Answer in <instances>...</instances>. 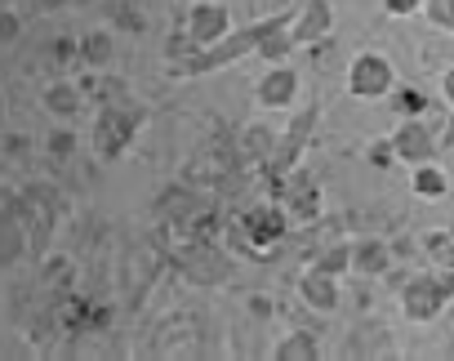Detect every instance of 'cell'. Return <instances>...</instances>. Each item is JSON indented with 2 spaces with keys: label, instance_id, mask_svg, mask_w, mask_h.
<instances>
[{
  "label": "cell",
  "instance_id": "cell-1",
  "mask_svg": "<svg viewBox=\"0 0 454 361\" xmlns=\"http://www.w3.org/2000/svg\"><path fill=\"white\" fill-rule=\"evenodd\" d=\"M454 299V268H441V272H419L401 286V312L410 321H432L441 317V308Z\"/></svg>",
  "mask_w": 454,
  "mask_h": 361
},
{
  "label": "cell",
  "instance_id": "cell-2",
  "mask_svg": "<svg viewBox=\"0 0 454 361\" xmlns=\"http://www.w3.org/2000/svg\"><path fill=\"white\" fill-rule=\"evenodd\" d=\"M392 85H396V67H392L387 54L365 50V54L352 59V67H348V94L352 98H387Z\"/></svg>",
  "mask_w": 454,
  "mask_h": 361
},
{
  "label": "cell",
  "instance_id": "cell-3",
  "mask_svg": "<svg viewBox=\"0 0 454 361\" xmlns=\"http://www.w3.org/2000/svg\"><path fill=\"white\" fill-rule=\"evenodd\" d=\"M227 32H232V10L218 5V0H200V5L187 10V23H183V36L196 45V50H209L218 45Z\"/></svg>",
  "mask_w": 454,
  "mask_h": 361
},
{
  "label": "cell",
  "instance_id": "cell-4",
  "mask_svg": "<svg viewBox=\"0 0 454 361\" xmlns=\"http://www.w3.org/2000/svg\"><path fill=\"white\" fill-rule=\"evenodd\" d=\"M138 134V116L129 107H103L98 125H94V143H98V156L116 161Z\"/></svg>",
  "mask_w": 454,
  "mask_h": 361
},
{
  "label": "cell",
  "instance_id": "cell-5",
  "mask_svg": "<svg viewBox=\"0 0 454 361\" xmlns=\"http://www.w3.org/2000/svg\"><path fill=\"white\" fill-rule=\"evenodd\" d=\"M387 143H392V156L405 161V165H419V161H432L436 156V129L423 116H405Z\"/></svg>",
  "mask_w": 454,
  "mask_h": 361
},
{
  "label": "cell",
  "instance_id": "cell-6",
  "mask_svg": "<svg viewBox=\"0 0 454 361\" xmlns=\"http://www.w3.org/2000/svg\"><path fill=\"white\" fill-rule=\"evenodd\" d=\"M286 228H290V219H286V210H281V206H254V210H246V219H241L246 246H250L254 255L272 250V246L286 237Z\"/></svg>",
  "mask_w": 454,
  "mask_h": 361
},
{
  "label": "cell",
  "instance_id": "cell-7",
  "mask_svg": "<svg viewBox=\"0 0 454 361\" xmlns=\"http://www.w3.org/2000/svg\"><path fill=\"white\" fill-rule=\"evenodd\" d=\"M334 32V10L330 0H303L299 14H290V41L294 45H317Z\"/></svg>",
  "mask_w": 454,
  "mask_h": 361
},
{
  "label": "cell",
  "instance_id": "cell-8",
  "mask_svg": "<svg viewBox=\"0 0 454 361\" xmlns=\"http://www.w3.org/2000/svg\"><path fill=\"white\" fill-rule=\"evenodd\" d=\"M281 192V210H286V219H299V224H317L321 219V188L312 184L308 174H294L286 188H277Z\"/></svg>",
  "mask_w": 454,
  "mask_h": 361
},
{
  "label": "cell",
  "instance_id": "cell-9",
  "mask_svg": "<svg viewBox=\"0 0 454 361\" xmlns=\"http://www.w3.org/2000/svg\"><path fill=\"white\" fill-rule=\"evenodd\" d=\"M254 98H259L263 107H290V103L299 98V72L286 67V63H272V67L263 72Z\"/></svg>",
  "mask_w": 454,
  "mask_h": 361
},
{
  "label": "cell",
  "instance_id": "cell-10",
  "mask_svg": "<svg viewBox=\"0 0 454 361\" xmlns=\"http://www.w3.org/2000/svg\"><path fill=\"white\" fill-rule=\"evenodd\" d=\"M299 299L312 308V312H334L339 308V277L321 272V268H308L299 277Z\"/></svg>",
  "mask_w": 454,
  "mask_h": 361
},
{
  "label": "cell",
  "instance_id": "cell-11",
  "mask_svg": "<svg viewBox=\"0 0 454 361\" xmlns=\"http://www.w3.org/2000/svg\"><path fill=\"white\" fill-rule=\"evenodd\" d=\"M392 268V246L379 241V237H365L352 246V272L356 277H383Z\"/></svg>",
  "mask_w": 454,
  "mask_h": 361
},
{
  "label": "cell",
  "instance_id": "cell-12",
  "mask_svg": "<svg viewBox=\"0 0 454 361\" xmlns=\"http://www.w3.org/2000/svg\"><path fill=\"white\" fill-rule=\"evenodd\" d=\"M410 192L423 197V201H441L450 192V178H445V169L436 161H419L414 174H410Z\"/></svg>",
  "mask_w": 454,
  "mask_h": 361
},
{
  "label": "cell",
  "instance_id": "cell-13",
  "mask_svg": "<svg viewBox=\"0 0 454 361\" xmlns=\"http://www.w3.org/2000/svg\"><path fill=\"white\" fill-rule=\"evenodd\" d=\"M317 357H321V343L312 330H290L277 343V361H317Z\"/></svg>",
  "mask_w": 454,
  "mask_h": 361
},
{
  "label": "cell",
  "instance_id": "cell-14",
  "mask_svg": "<svg viewBox=\"0 0 454 361\" xmlns=\"http://www.w3.org/2000/svg\"><path fill=\"white\" fill-rule=\"evenodd\" d=\"M392 112L405 121V116H423L427 112V94L423 90H414V85H392Z\"/></svg>",
  "mask_w": 454,
  "mask_h": 361
},
{
  "label": "cell",
  "instance_id": "cell-15",
  "mask_svg": "<svg viewBox=\"0 0 454 361\" xmlns=\"http://www.w3.org/2000/svg\"><path fill=\"white\" fill-rule=\"evenodd\" d=\"M81 63H85V67H107V63H112V36H107V32L81 36Z\"/></svg>",
  "mask_w": 454,
  "mask_h": 361
},
{
  "label": "cell",
  "instance_id": "cell-16",
  "mask_svg": "<svg viewBox=\"0 0 454 361\" xmlns=\"http://www.w3.org/2000/svg\"><path fill=\"white\" fill-rule=\"evenodd\" d=\"M45 107H50L54 116H72V112L81 107V90L67 85V81H54V85L45 90Z\"/></svg>",
  "mask_w": 454,
  "mask_h": 361
},
{
  "label": "cell",
  "instance_id": "cell-17",
  "mask_svg": "<svg viewBox=\"0 0 454 361\" xmlns=\"http://www.w3.org/2000/svg\"><path fill=\"white\" fill-rule=\"evenodd\" d=\"M436 32H454V0H423V10H419Z\"/></svg>",
  "mask_w": 454,
  "mask_h": 361
},
{
  "label": "cell",
  "instance_id": "cell-18",
  "mask_svg": "<svg viewBox=\"0 0 454 361\" xmlns=\"http://www.w3.org/2000/svg\"><path fill=\"white\" fill-rule=\"evenodd\" d=\"M312 268H321V272H330V277H343V272H352V246H330Z\"/></svg>",
  "mask_w": 454,
  "mask_h": 361
},
{
  "label": "cell",
  "instance_id": "cell-19",
  "mask_svg": "<svg viewBox=\"0 0 454 361\" xmlns=\"http://www.w3.org/2000/svg\"><path fill=\"white\" fill-rule=\"evenodd\" d=\"M54 59H59L63 67L81 63V41H67V36H59V41H54Z\"/></svg>",
  "mask_w": 454,
  "mask_h": 361
},
{
  "label": "cell",
  "instance_id": "cell-20",
  "mask_svg": "<svg viewBox=\"0 0 454 361\" xmlns=\"http://www.w3.org/2000/svg\"><path fill=\"white\" fill-rule=\"evenodd\" d=\"M76 152V134L72 129H54L50 134V156H72Z\"/></svg>",
  "mask_w": 454,
  "mask_h": 361
},
{
  "label": "cell",
  "instance_id": "cell-21",
  "mask_svg": "<svg viewBox=\"0 0 454 361\" xmlns=\"http://www.w3.org/2000/svg\"><path fill=\"white\" fill-rule=\"evenodd\" d=\"M19 32H23L19 14H10V10H0V45H10V41H19Z\"/></svg>",
  "mask_w": 454,
  "mask_h": 361
},
{
  "label": "cell",
  "instance_id": "cell-22",
  "mask_svg": "<svg viewBox=\"0 0 454 361\" xmlns=\"http://www.w3.org/2000/svg\"><path fill=\"white\" fill-rule=\"evenodd\" d=\"M383 10H387L392 19H410V14L423 10V0H383Z\"/></svg>",
  "mask_w": 454,
  "mask_h": 361
},
{
  "label": "cell",
  "instance_id": "cell-23",
  "mask_svg": "<svg viewBox=\"0 0 454 361\" xmlns=\"http://www.w3.org/2000/svg\"><path fill=\"white\" fill-rule=\"evenodd\" d=\"M370 161H374L379 169H383V165H392V161H396V156H392V143H387V138H383V143H374V147H370Z\"/></svg>",
  "mask_w": 454,
  "mask_h": 361
},
{
  "label": "cell",
  "instance_id": "cell-24",
  "mask_svg": "<svg viewBox=\"0 0 454 361\" xmlns=\"http://www.w3.org/2000/svg\"><path fill=\"white\" fill-rule=\"evenodd\" d=\"M441 98H445V107H454V67L441 72Z\"/></svg>",
  "mask_w": 454,
  "mask_h": 361
},
{
  "label": "cell",
  "instance_id": "cell-25",
  "mask_svg": "<svg viewBox=\"0 0 454 361\" xmlns=\"http://www.w3.org/2000/svg\"><path fill=\"white\" fill-rule=\"evenodd\" d=\"M436 147H454V107H450V121H445L441 134H436Z\"/></svg>",
  "mask_w": 454,
  "mask_h": 361
},
{
  "label": "cell",
  "instance_id": "cell-26",
  "mask_svg": "<svg viewBox=\"0 0 454 361\" xmlns=\"http://www.w3.org/2000/svg\"><path fill=\"white\" fill-rule=\"evenodd\" d=\"M250 308H254V312H259V317H268V312H272V299H254V303H250Z\"/></svg>",
  "mask_w": 454,
  "mask_h": 361
},
{
  "label": "cell",
  "instance_id": "cell-27",
  "mask_svg": "<svg viewBox=\"0 0 454 361\" xmlns=\"http://www.w3.org/2000/svg\"><path fill=\"white\" fill-rule=\"evenodd\" d=\"M41 5H45V10H54V5H63V0H41Z\"/></svg>",
  "mask_w": 454,
  "mask_h": 361
},
{
  "label": "cell",
  "instance_id": "cell-28",
  "mask_svg": "<svg viewBox=\"0 0 454 361\" xmlns=\"http://www.w3.org/2000/svg\"><path fill=\"white\" fill-rule=\"evenodd\" d=\"M0 112H5V98H0Z\"/></svg>",
  "mask_w": 454,
  "mask_h": 361
},
{
  "label": "cell",
  "instance_id": "cell-29",
  "mask_svg": "<svg viewBox=\"0 0 454 361\" xmlns=\"http://www.w3.org/2000/svg\"><path fill=\"white\" fill-rule=\"evenodd\" d=\"M450 357H454V343H450Z\"/></svg>",
  "mask_w": 454,
  "mask_h": 361
}]
</instances>
